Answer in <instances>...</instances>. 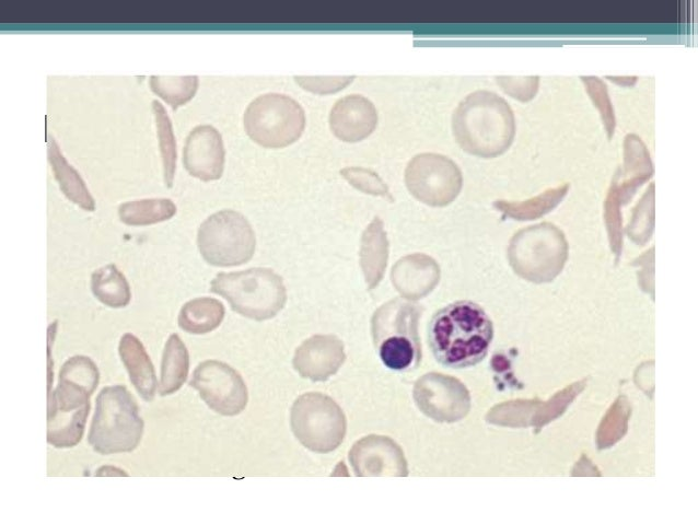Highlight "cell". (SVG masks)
<instances>
[{"label": "cell", "instance_id": "cell-13", "mask_svg": "<svg viewBox=\"0 0 698 524\" xmlns=\"http://www.w3.org/2000/svg\"><path fill=\"white\" fill-rule=\"evenodd\" d=\"M412 396L418 408L438 422H454L464 418L470 407V397L462 382L437 372L417 380Z\"/></svg>", "mask_w": 698, "mask_h": 524}, {"label": "cell", "instance_id": "cell-6", "mask_svg": "<svg viewBox=\"0 0 698 524\" xmlns=\"http://www.w3.org/2000/svg\"><path fill=\"white\" fill-rule=\"evenodd\" d=\"M210 291L224 298L234 312L257 322L275 317L287 301L282 278L265 267L220 272L212 279Z\"/></svg>", "mask_w": 698, "mask_h": 524}, {"label": "cell", "instance_id": "cell-1", "mask_svg": "<svg viewBox=\"0 0 698 524\" xmlns=\"http://www.w3.org/2000/svg\"><path fill=\"white\" fill-rule=\"evenodd\" d=\"M428 345L435 360L450 369L478 364L488 353L493 325L485 310L469 300L437 311L428 325Z\"/></svg>", "mask_w": 698, "mask_h": 524}, {"label": "cell", "instance_id": "cell-22", "mask_svg": "<svg viewBox=\"0 0 698 524\" xmlns=\"http://www.w3.org/2000/svg\"><path fill=\"white\" fill-rule=\"evenodd\" d=\"M188 371V350L179 336L172 334L165 343L162 356L160 395L166 396L177 392L185 383Z\"/></svg>", "mask_w": 698, "mask_h": 524}, {"label": "cell", "instance_id": "cell-14", "mask_svg": "<svg viewBox=\"0 0 698 524\" xmlns=\"http://www.w3.org/2000/svg\"><path fill=\"white\" fill-rule=\"evenodd\" d=\"M349 462L357 476H407V463L399 445L388 436L370 434L357 441Z\"/></svg>", "mask_w": 698, "mask_h": 524}, {"label": "cell", "instance_id": "cell-28", "mask_svg": "<svg viewBox=\"0 0 698 524\" xmlns=\"http://www.w3.org/2000/svg\"><path fill=\"white\" fill-rule=\"evenodd\" d=\"M581 80L601 115L608 138H612L616 127V118L606 84L602 79L593 75L581 77Z\"/></svg>", "mask_w": 698, "mask_h": 524}, {"label": "cell", "instance_id": "cell-29", "mask_svg": "<svg viewBox=\"0 0 698 524\" xmlns=\"http://www.w3.org/2000/svg\"><path fill=\"white\" fill-rule=\"evenodd\" d=\"M653 228V185L635 208L631 222L627 226L628 236L637 244H644Z\"/></svg>", "mask_w": 698, "mask_h": 524}, {"label": "cell", "instance_id": "cell-15", "mask_svg": "<svg viewBox=\"0 0 698 524\" xmlns=\"http://www.w3.org/2000/svg\"><path fill=\"white\" fill-rule=\"evenodd\" d=\"M224 145L221 133L211 125H199L191 129L183 150V163L194 177L216 181L224 168Z\"/></svg>", "mask_w": 698, "mask_h": 524}, {"label": "cell", "instance_id": "cell-5", "mask_svg": "<svg viewBox=\"0 0 698 524\" xmlns=\"http://www.w3.org/2000/svg\"><path fill=\"white\" fill-rule=\"evenodd\" d=\"M142 432L143 420L131 393L124 385L102 388L88 435L92 449L102 455L131 452Z\"/></svg>", "mask_w": 698, "mask_h": 524}, {"label": "cell", "instance_id": "cell-21", "mask_svg": "<svg viewBox=\"0 0 698 524\" xmlns=\"http://www.w3.org/2000/svg\"><path fill=\"white\" fill-rule=\"evenodd\" d=\"M223 304L212 298H197L186 302L178 314L181 329L193 335H205L220 326L224 318Z\"/></svg>", "mask_w": 698, "mask_h": 524}, {"label": "cell", "instance_id": "cell-19", "mask_svg": "<svg viewBox=\"0 0 698 524\" xmlns=\"http://www.w3.org/2000/svg\"><path fill=\"white\" fill-rule=\"evenodd\" d=\"M388 258V241L383 221L375 217L361 236L360 265L370 289L381 281Z\"/></svg>", "mask_w": 698, "mask_h": 524}, {"label": "cell", "instance_id": "cell-7", "mask_svg": "<svg viewBox=\"0 0 698 524\" xmlns=\"http://www.w3.org/2000/svg\"><path fill=\"white\" fill-rule=\"evenodd\" d=\"M514 272L532 282L551 281L568 258V242L554 223L542 222L517 231L508 247Z\"/></svg>", "mask_w": 698, "mask_h": 524}, {"label": "cell", "instance_id": "cell-4", "mask_svg": "<svg viewBox=\"0 0 698 524\" xmlns=\"http://www.w3.org/2000/svg\"><path fill=\"white\" fill-rule=\"evenodd\" d=\"M421 308L399 298L380 306L371 319L374 346L383 364L393 371L416 369L421 360L418 333Z\"/></svg>", "mask_w": 698, "mask_h": 524}, {"label": "cell", "instance_id": "cell-31", "mask_svg": "<svg viewBox=\"0 0 698 524\" xmlns=\"http://www.w3.org/2000/svg\"><path fill=\"white\" fill-rule=\"evenodd\" d=\"M498 85L504 93L520 102H528L533 100L538 92L539 77H496Z\"/></svg>", "mask_w": 698, "mask_h": 524}, {"label": "cell", "instance_id": "cell-27", "mask_svg": "<svg viewBox=\"0 0 698 524\" xmlns=\"http://www.w3.org/2000/svg\"><path fill=\"white\" fill-rule=\"evenodd\" d=\"M152 109L163 163L164 182L166 186L171 188L173 186L177 158L173 127L164 106L159 101L154 100L152 102Z\"/></svg>", "mask_w": 698, "mask_h": 524}, {"label": "cell", "instance_id": "cell-26", "mask_svg": "<svg viewBox=\"0 0 698 524\" xmlns=\"http://www.w3.org/2000/svg\"><path fill=\"white\" fill-rule=\"evenodd\" d=\"M150 88L175 110L189 102L197 92V75H151Z\"/></svg>", "mask_w": 698, "mask_h": 524}, {"label": "cell", "instance_id": "cell-24", "mask_svg": "<svg viewBox=\"0 0 698 524\" xmlns=\"http://www.w3.org/2000/svg\"><path fill=\"white\" fill-rule=\"evenodd\" d=\"M176 213L175 203L168 198H148L124 202L118 216L127 225H150L171 219Z\"/></svg>", "mask_w": 698, "mask_h": 524}, {"label": "cell", "instance_id": "cell-18", "mask_svg": "<svg viewBox=\"0 0 698 524\" xmlns=\"http://www.w3.org/2000/svg\"><path fill=\"white\" fill-rule=\"evenodd\" d=\"M118 352L137 392L144 400H152L156 391V376L142 342L135 335L126 333L119 340Z\"/></svg>", "mask_w": 698, "mask_h": 524}, {"label": "cell", "instance_id": "cell-33", "mask_svg": "<svg viewBox=\"0 0 698 524\" xmlns=\"http://www.w3.org/2000/svg\"><path fill=\"white\" fill-rule=\"evenodd\" d=\"M610 81L619 85H633L637 81V77H607Z\"/></svg>", "mask_w": 698, "mask_h": 524}, {"label": "cell", "instance_id": "cell-3", "mask_svg": "<svg viewBox=\"0 0 698 524\" xmlns=\"http://www.w3.org/2000/svg\"><path fill=\"white\" fill-rule=\"evenodd\" d=\"M100 380L96 364L85 356L68 359L50 395L47 442L58 449L75 446L83 436L90 397Z\"/></svg>", "mask_w": 698, "mask_h": 524}, {"label": "cell", "instance_id": "cell-25", "mask_svg": "<svg viewBox=\"0 0 698 524\" xmlns=\"http://www.w3.org/2000/svg\"><path fill=\"white\" fill-rule=\"evenodd\" d=\"M569 185L549 188L544 193L523 201L497 200L493 206L507 217L515 220H533L554 209L566 196Z\"/></svg>", "mask_w": 698, "mask_h": 524}, {"label": "cell", "instance_id": "cell-11", "mask_svg": "<svg viewBox=\"0 0 698 524\" xmlns=\"http://www.w3.org/2000/svg\"><path fill=\"white\" fill-rule=\"evenodd\" d=\"M405 183L419 201L432 207H443L459 194L463 176L459 167L447 156L420 153L407 164Z\"/></svg>", "mask_w": 698, "mask_h": 524}, {"label": "cell", "instance_id": "cell-23", "mask_svg": "<svg viewBox=\"0 0 698 524\" xmlns=\"http://www.w3.org/2000/svg\"><path fill=\"white\" fill-rule=\"evenodd\" d=\"M91 289L101 303L113 308L127 306L131 299L126 277L113 264L103 266L92 273Z\"/></svg>", "mask_w": 698, "mask_h": 524}, {"label": "cell", "instance_id": "cell-17", "mask_svg": "<svg viewBox=\"0 0 698 524\" xmlns=\"http://www.w3.org/2000/svg\"><path fill=\"white\" fill-rule=\"evenodd\" d=\"M377 125V112L365 96L351 94L339 98L330 109L329 127L339 140L358 142L369 137Z\"/></svg>", "mask_w": 698, "mask_h": 524}, {"label": "cell", "instance_id": "cell-9", "mask_svg": "<svg viewBox=\"0 0 698 524\" xmlns=\"http://www.w3.org/2000/svg\"><path fill=\"white\" fill-rule=\"evenodd\" d=\"M290 426L304 447L322 454L336 450L347 430L342 409L333 398L317 392L305 393L294 400Z\"/></svg>", "mask_w": 698, "mask_h": 524}, {"label": "cell", "instance_id": "cell-2", "mask_svg": "<svg viewBox=\"0 0 698 524\" xmlns=\"http://www.w3.org/2000/svg\"><path fill=\"white\" fill-rule=\"evenodd\" d=\"M452 130L467 153L490 159L504 153L515 136V117L497 93L477 90L465 96L452 115Z\"/></svg>", "mask_w": 698, "mask_h": 524}, {"label": "cell", "instance_id": "cell-30", "mask_svg": "<svg viewBox=\"0 0 698 524\" xmlns=\"http://www.w3.org/2000/svg\"><path fill=\"white\" fill-rule=\"evenodd\" d=\"M340 174L351 186L364 194L392 199L387 185L372 170L350 166L342 168Z\"/></svg>", "mask_w": 698, "mask_h": 524}, {"label": "cell", "instance_id": "cell-32", "mask_svg": "<svg viewBox=\"0 0 698 524\" xmlns=\"http://www.w3.org/2000/svg\"><path fill=\"white\" fill-rule=\"evenodd\" d=\"M353 75L307 77L295 75V82L315 94H331L345 89L353 81Z\"/></svg>", "mask_w": 698, "mask_h": 524}, {"label": "cell", "instance_id": "cell-16", "mask_svg": "<svg viewBox=\"0 0 698 524\" xmlns=\"http://www.w3.org/2000/svg\"><path fill=\"white\" fill-rule=\"evenodd\" d=\"M342 341L334 335H314L295 350L292 363L296 372L313 382L334 375L345 362Z\"/></svg>", "mask_w": 698, "mask_h": 524}, {"label": "cell", "instance_id": "cell-10", "mask_svg": "<svg viewBox=\"0 0 698 524\" xmlns=\"http://www.w3.org/2000/svg\"><path fill=\"white\" fill-rule=\"evenodd\" d=\"M197 245L209 265L232 267L245 264L253 257L256 237L242 213L225 209L209 216L200 224Z\"/></svg>", "mask_w": 698, "mask_h": 524}, {"label": "cell", "instance_id": "cell-8", "mask_svg": "<svg viewBox=\"0 0 698 524\" xmlns=\"http://www.w3.org/2000/svg\"><path fill=\"white\" fill-rule=\"evenodd\" d=\"M247 136L257 144L280 149L295 142L305 127L302 106L292 97L266 93L254 98L243 116Z\"/></svg>", "mask_w": 698, "mask_h": 524}, {"label": "cell", "instance_id": "cell-12", "mask_svg": "<svg viewBox=\"0 0 698 524\" xmlns=\"http://www.w3.org/2000/svg\"><path fill=\"white\" fill-rule=\"evenodd\" d=\"M189 385L211 410L222 416L239 415L247 405L248 392L241 374L222 361L199 363Z\"/></svg>", "mask_w": 698, "mask_h": 524}, {"label": "cell", "instance_id": "cell-20", "mask_svg": "<svg viewBox=\"0 0 698 524\" xmlns=\"http://www.w3.org/2000/svg\"><path fill=\"white\" fill-rule=\"evenodd\" d=\"M47 155L54 176L63 195L86 211H94L95 201L78 171L70 165L53 137L47 140Z\"/></svg>", "mask_w": 698, "mask_h": 524}]
</instances>
